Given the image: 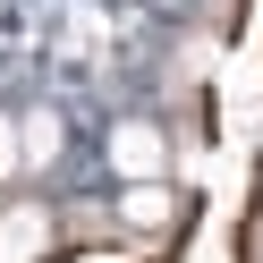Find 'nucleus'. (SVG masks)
<instances>
[{
	"label": "nucleus",
	"mask_w": 263,
	"mask_h": 263,
	"mask_svg": "<svg viewBox=\"0 0 263 263\" xmlns=\"http://www.w3.org/2000/svg\"><path fill=\"white\" fill-rule=\"evenodd\" d=\"M110 161H119L127 178H161V136L153 127H119V136H110Z\"/></svg>",
	"instance_id": "nucleus-1"
},
{
	"label": "nucleus",
	"mask_w": 263,
	"mask_h": 263,
	"mask_svg": "<svg viewBox=\"0 0 263 263\" xmlns=\"http://www.w3.org/2000/svg\"><path fill=\"white\" fill-rule=\"evenodd\" d=\"M119 212H127V221H136V229H153L161 212H170V195H161V178H136V187H127V204H119Z\"/></svg>",
	"instance_id": "nucleus-2"
},
{
	"label": "nucleus",
	"mask_w": 263,
	"mask_h": 263,
	"mask_svg": "<svg viewBox=\"0 0 263 263\" xmlns=\"http://www.w3.org/2000/svg\"><path fill=\"white\" fill-rule=\"evenodd\" d=\"M17 136H26V161H51V153H60V119H51V110H34Z\"/></svg>",
	"instance_id": "nucleus-3"
},
{
	"label": "nucleus",
	"mask_w": 263,
	"mask_h": 263,
	"mask_svg": "<svg viewBox=\"0 0 263 263\" xmlns=\"http://www.w3.org/2000/svg\"><path fill=\"white\" fill-rule=\"evenodd\" d=\"M17 161H26V136H17V127H9V110H0V178L17 170Z\"/></svg>",
	"instance_id": "nucleus-4"
}]
</instances>
